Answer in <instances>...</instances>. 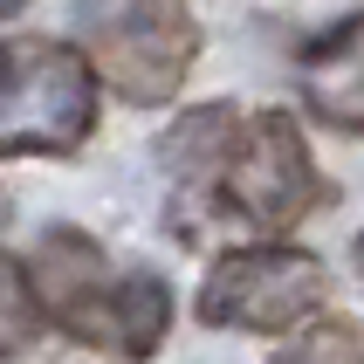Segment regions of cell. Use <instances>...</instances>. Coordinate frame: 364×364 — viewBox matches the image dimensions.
Instances as JSON below:
<instances>
[{
    "label": "cell",
    "mask_w": 364,
    "mask_h": 364,
    "mask_svg": "<svg viewBox=\"0 0 364 364\" xmlns=\"http://www.w3.org/2000/svg\"><path fill=\"white\" fill-rule=\"evenodd\" d=\"M165 323H172V296H165L159 275H124V296H117V344L124 358H151L165 344Z\"/></svg>",
    "instance_id": "cell-8"
},
{
    "label": "cell",
    "mask_w": 364,
    "mask_h": 364,
    "mask_svg": "<svg viewBox=\"0 0 364 364\" xmlns=\"http://www.w3.org/2000/svg\"><path fill=\"white\" fill-rule=\"evenodd\" d=\"M41 330V296H35V275L0 247V364L21 358Z\"/></svg>",
    "instance_id": "cell-9"
},
{
    "label": "cell",
    "mask_w": 364,
    "mask_h": 364,
    "mask_svg": "<svg viewBox=\"0 0 364 364\" xmlns=\"http://www.w3.org/2000/svg\"><path fill=\"white\" fill-rule=\"evenodd\" d=\"M275 364H364V330L358 323H309L296 344L275 350Z\"/></svg>",
    "instance_id": "cell-10"
},
{
    "label": "cell",
    "mask_w": 364,
    "mask_h": 364,
    "mask_svg": "<svg viewBox=\"0 0 364 364\" xmlns=\"http://www.w3.org/2000/svg\"><path fill=\"white\" fill-rule=\"evenodd\" d=\"M97 124V69L69 41H0V159L76 151Z\"/></svg>",
    "instance_id": "cell-1"
},
{
    "label": "cell",
    "mask_w": 364,
    "mask_h": 364,
    "mask_svg": "<svg viewBox=\"0 0 364 364\" xmlns=\"http://www.w3.org/2000/svg\"><path fill=\"white\" fill-rule=\"evenodd\" d=\"M234 138H241V124H234V110H227V103L193 110V117L165 138V165H172L179 179H220L227 159H234Z\"/></svg>",
    "instance_id": "cell-7"
},
{
    "label": "cell",
    "mask_w": 364,
    "mask_h": 364,
    "mask_svg": "<svg viewBox=\"0 0 364 364\" xmlns=\"http://www.w3.org/2000/svg\"><path fill=\"white\" fill-rule=\"evenodd\" d=\"M358 268H364V241H358Z\"/></svg>",
    "instance_id": "cell-12"
},
{
    "label": "cell",
    "mask_w": 364,
    "mask_h": 364,
    "mask_svg": "<svg viewBox=\"0 0 364 364\" xmlns=\"http://www.w3.org/2000/svg\"><path fill=\"white\" fill-rule=\"evenodd\" d=\"M76 35L90 69H103L131 103H165L200 48L186 0H76Z\"/></svg>",
    "instance_id": "cell-2"
},
{
    "label": "cell",
    "mask_w": 364,
    "mask_h": 364,
    "mask_svg": "<svg viewBox=\"0 0 364 364\" xmlns=\"http://www.w3.org/2000/svg\"><path fill=\"white\" fill-rule=\"evenodd\" d=\"M330 296V275L303 247H241L200 289V316L213 330H289Z\"/></svg>",
    "instance_id": "cell-3"
},
{
    "label": "cell",
    "mask_w": 364,
    "mask_h": 364,
    "mask_svg": "<svg viewBox=\"0 0 364 364\" xmlns=\"http://www.w3.org/2000/svg\"><path fill=\"white\" fill-rule=\"evenodd\" d=\"M303 97L337 131H364V14L303 48Z\"/></svg>",
    "instance_id": "cell-6"
},
{
    "label": "cell",
    "mask_w": 364,
    "mask_h": 364,
    "mask_svg": "<svg viewBox=\"0 0 364 364\" xmlns=\"http://www.w3.org/2000/svg\"><path fill=\"white\" fill-rule=\"evenodd\" d=\"M21 7H28V0H0V21H7V14H21Z\"/></svg>",
    "instance_id": "cell-11"
},
{
    "label": "cell",
    "mask_w": 364,
    "mask_h": 364,
    "mask_svg": "<svg viewBox=\"0 0 364 364\" xmlns=\"http://www.w3.org/2000/svg\"><path fill=\"white\" fill-rule=\"evenodd\" d=\"M220 193L255 227H296L316 206V165H309V144L289 110H262L255 124H241Z\"/></svg>",
    "instance_id": "cell-4"
},
{
    "label": "cell",
    "mask_w": 364,
    "mask_h": 364,
    "mask_svg": "<svg viewBox=\"0 0 364 364\" xmlns=\"http://www.w3.org/2000/svg\"><path fill=\"white\" fill-rule=\"evenodd\" d=\"M35 296H41V316H55L69 337L82 344H117V296H124V275H110L103 247L76 227H48L35 247Z\"/></svg>",
    "instance_id": "cell-5"
}]
</instances>
